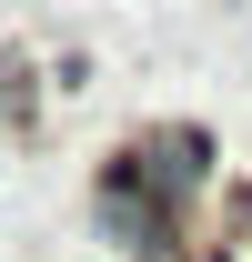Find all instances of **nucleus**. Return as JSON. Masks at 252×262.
<instances>
[{"label":"nucleus","instance_id":"nucleus-1","mask_svg":"<svg viewBox=\"0 0 252 262\" xmlns=\"http://www.w3.org/2000/svg\"><path fill=\"white\" fill-rule=\"evenodd\" d=\"M20 101H31V71H20V61H0V111H20Z\"/></svg>","mask_w":252,"mask_h":262}]
</instances>
